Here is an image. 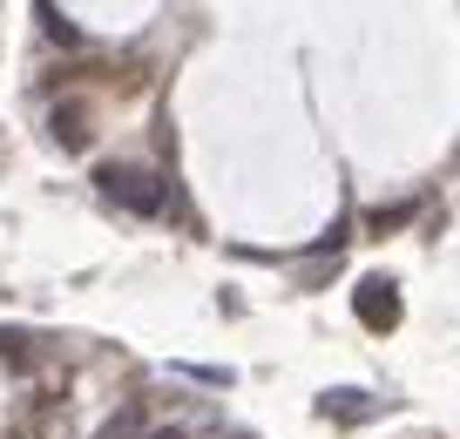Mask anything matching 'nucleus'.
Wrapping results in <instances>:
<instances>
[{"instance_id":"nucleus-1","label":"nucleus","mask_w":460,"mask_h":439,"mask_svg":"<svg viewBox=\"0 0 460 439\" xmlns=\"http://www.w3.org/2000/svg\"><path fill=\"white\" fill-rule=\"evenodd\" d=\"M95 189L102 203H115L129 216H163V203H170V183L143 162H95Z\"/></svg>"},{"instance_id":"nucleus-2","label":"nucleus","mask_w":460,"mask_h":439,"mask_svg":"<svg viewBox=\"0 0 460 439\" xmlns=\"http://www.w3.org/2000/svg\"><path fill=\"white\" fill-rule=\"evenodd\" d=\"M352 312H359V325H366V331H393V325L406 318L400 284L379 277V270H373V277H359V284H352Z\"/></svg>"},{"instance_id":"nucleus-3","label":"nucleus","mask_w":460,"mask_h":439,"mask_svg":"<svg viewBox=\"0 0 460 439\" xmlns=\"http://www.w3.org/2000/svg\"><path fill=\"white\" fill-rule=\"evenodd\" d=\"M373 412H379V399H373V392H359V385H332V392H318V419L359 426V419H373Z\"/></svg>"},{"instance_id":"nucleus-4","label":"nucleus","mask_w":460,"mask_h":439,"mask_svg":"<svg viewBox=\"0 0 460 439\" xmlns=\"http://www.w3.org/2000/svg\"><path fill=\"white\" fill-rule=\"evenodd\" d=\"M48 128H55L61 149H88V109L82 101H61V109L48 115Z\"/></svg>"},{"instance_id":"nucleus-5","label":"nucleus","mask_w":460,"mask_h":439,"mask_svg":"<svg viewBox=\"0 0 460 439\" xmlns=\"http://www.w3.org/2000/svg\"><path fill=\"white\" fill-rule=\"evenodd\" d=\"M34 21H41V34H48V41H55V48H82V28L55 14V0H41V7H34Z\"/></svg>"},{"instance_id":"nucleus-6","label":"nucleus","mask_w":460,"mask_h":439,"mask_svg":"<svg viewBox=\"0 0 460 439\" xmlns=\"http://www.w3.org/2000/svg\"><path fill=\"white\" fill-rule=\"evenodd\" d=\"M95 439H143V406H122L109 426H102Z\"/></svg>"},{"instance_id":"nucleus-7","label":"nucleus","mask_w":460,"mask_h":439,"mask_svg":"<svg viewBox=\"0 0 460 439\" xmlns=\"http://www.w3.org/2000/svg\"><path fill=\"white\" fill-rule=\"evenodd\" d=\"M400 224H413V210H406V203H400V210H373V216H366V230H373V237H386V230H400Z\"/></svg>"},{"instance_id":"nucleus-8","label":"nucleus","mask_w":460,"mask_h":439,"mask_svg":"<svg viewBox=\"0 0 460 439\" xmlns=\"http://www.w3.org/2000/svg\"><path fill=\"white\" fill-rule=\"evenodd\" d=\"M224 439H258V433H224Z\"/></svg>"}]
</instances>
